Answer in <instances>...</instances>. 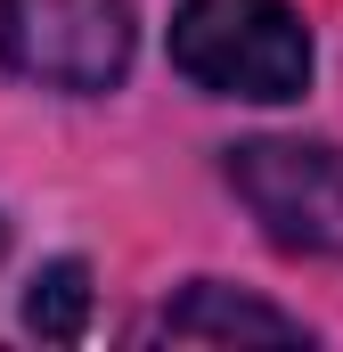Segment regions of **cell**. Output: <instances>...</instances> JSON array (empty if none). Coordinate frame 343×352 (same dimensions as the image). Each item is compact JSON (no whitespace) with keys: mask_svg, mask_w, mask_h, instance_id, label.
I'll list each match as a JSON object with an SVG mask.
<instances>
[{"mask_svg":"<svg viewBox=\"0 0 343 352\" xmlns=\"http://www.w3.org/2000/svg\"><path fill=\"white\" fill-rule=\"evenodd\" d=\"M0 246H8V230H0Z\"/></svg>","mask_w":343,"mask_h":352,"instance_id":"cell-6","label":"cell"},{"mask_svg":"<svg viewBox=\"0 0 343 352\" xmlns=\"http://www.w3.org/2000/svg\"><path fill=\"white\" fill-rule=\"evenodd\" d=\"M25 328L49 336V344H74V336L90 328V270L82 263L33 270V287H25Z\"/></svg>","mask_w":343,"mask_h":352,"instance_id":"cell-5","label":"cell"},{"mask_svg":"<svg viewBox=\"0 0 343 352\" xmlns=\"http://www.w3.org/2000/svg\"><path fill=\"white\" fill-rule=\"evenodd\" d=\"M172 66L213 98L286 107L311 90V25L286 0H180Z\"/></svg>","mask_w":343,"mask_h":352,"instance_id":"cell-1","label":"cell"},{"mask_svg":"<svg viewBox=\"0 0 343 352\" xmlns=\"http://www.w3.org/2000/svg\"><path fill=\"white\" fill-rule=\"evenodd\" d=\"M139 25L123 0H0V66L66 98H98L131 74Z\"/></svg>","mask_w":343,"mask_h":352,"instance_id":"cell-2","label":"cell"},{"mask_svg":"<svg viewBox=\"0 0 343 352\" xmlns=\"http://www.w3.org/2000/svg\"><path fill=\"white\" fill-rule=\"evenodd\" d=\"M164 328L172 336H196V344H311V328H303L294 311L254 303V295H237V287H221V278H196V287L164 311Z\"/></svg>","mask_w":343,"mask_h":352,"instance_id":"cell-4","label":"cell"},{"mask_svg":"<svg viewBox=\"0 0 343 352\" xmlns=\"http://www.w3.org/2000/svg\"><path fill=\"white\" fill-rule=\"evenodd\" d=\"M229 188L286 254L343 263V148L327 140H246L229 148Z\"/></svg>","mask_w":343,"mask_h":352,"instance_id":"cell-3","label":"cell"}]
</instances>
